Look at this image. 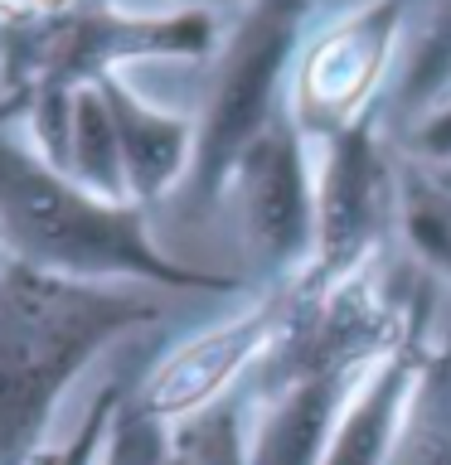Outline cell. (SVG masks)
<instances>
[{
  "label": "cell",
  "instance_id": "1",
  "mask_svg": "<svg viewBox=\"0 0 451 465\" xmlns=\"http://www.w3.org/2000/svg\"><path fill=\"white\" fill-rule=\"evenodd\" d=\"M189 296L0 262V465H29L58 436L68 388Z\"/></svg>",
  "mask_w": 451,
  "mask_h": 465
},
{
  "label": "cell",
  "instance_id": "2",
  "mask_svg": "<svg viewBox=\"0 0 451 465\" xmlns=\"http://www.w3.org/2000/svg\"><path fill=\"white\" fill-rule=\"evenodd\" d=\"M0 252L78 282L155 286L199 301L257 296L238 272L175 257L155 238V213L83 189L10 131H0Z\"/></svg>",
  "mask_w": 451,
  "mask_h": 465
},
{
  "label": "cell",
  "instance_id": "3",
  "mask_svg": "<svg viewBox=\"0 0 451 465\" xmlns=\"http://www.w3.org/2000/svg\"><path fill=\"white\" fill-rule=\"evenodd\" d=\"M224 20L209 10L136 15L116 0H73L54 15L0 25V112L20 116L39 97H68L131 64L214 58Z\"/></svg>",
  "mask_w": 451,
  "mask_h": 465
},
{
  "label": "cell",
  "instance_id": "4",
  "mask_svg": "<svg viewBox=\"0 0 451 465\" xmlns=\"http://www.w3.org/2000/svg\"><path fill=\"white\" fill-rule=\"evenodd\" d=\"M316 15L301 0H253L243 15H233L218 35L209 58V83H204L195 112V160L180 189V209L189 218L218 213L224 184L243 151L286 112L291 68L306 44V29Z\"/></svg>",
  "mask_w": 451,
  "mask_h": 465
},
{
  "label": "cell",
  "instance_id": "5",
  "mask_svg": "<svg viewBox=\"0 0 451 465\" xmlns=\"http://www.w3.org/2000/svg\"><path fill=\"white\" fill-rule=\"evenodd\" d=\"M218 209L233 218L238 276L257 291L296 286L316 267V141L291 107L243 151Z\"/></svg>",
  "mask_w": 451,
  "mask_h": 465
},
{
  "label": "cell",
  "instance_id": "6",
  "mask_svg": "<svg viewBox=\"0 0 451 465\" xmlns=\"http://www.w3.org/2000/svg\"><path fill=\"white\" fill-rule=\"evenodd\" d=\"M407 160L384 112L316 141V267L306 276L340 282L398 247Z\"/></svg>",
  "mask_w": 451,
  "mask_h": 465
},
{
  "label": "cell",
  "instance_id": "7",
  "mask_svg": "<svg viewBox=\"0 0 451 465\" xmlns=\"http://www.w3.org/2000/svg\"><path fill=\"white\" fill-rule=\"evenodd\" d=\"M403 20L407 0H369L306 29L286 107L311 141L384 112L403 49Z\"/></svg>",
  "mask_w": 451,
  "mask_h": 465
},
{
  "label": "cell",
  "instance_id": "8",
  "mask_svg": "<svg viewBox=\"0 0 451 465\" xmlns=\"http://www.w3.org/2000/svg\"><path fill=\"white\" fill-rule=\"evenodd\" d=\"M97 87L112 107L116 141H122L126 199L145 213L175 203L189 180V160H195V116H175L155 107L141 87L126 83V73H112Z\"/></svg>",
  "mask_w": 451,
  "mask_h": 465
},
{
  "label": "cell",
  "instance_id": "9",
  "mask_svg": "<svg viewBox=\"0 0 451 465\" xmlns=\"http://www.w3.org/2000/svg\"><path fill=\"white\" fill-rule=\"evenodd\" d=\"M436 311H442V305H436ZM427 330H422L417 340H407L403 349H393L384 363H374V369L364 373V383L355 388V398L345 402L340 421H335L320 465H388L393 441H398V427H403L407 392H413V373H417V354H422Z\"/></svg>",
  "mask_w": 451,
  "mask_h": 465
},
{
  "label": "cell",
  "instance_id": "10",
  "mask_svg": "<svg viewBox=\"0 0 451 465\" xmlns=\"http://www.w3.org/2000/svg\"><path fill=\"white\" fill-rule=\"evenodd\" d=\"M388 465H451V291L417 354L413 392Z\"/></svg>",
  "mask_w": 451,
  "mask_h": 465
},
{
  "label": "cell",
  "instance_id": "11",
  "mask_svg": "<svg viewBox=\"0 0 451 465\" xmlns=\"http://www.w3.org/2000/svg\"><path fill=\"white\" fill-rule=\"evenodd\" d=\"M451 97V0H407L403 49L384 102V122L403 131Z\"/></svg>",
  "mask_w": 451,
  "mask_h": 465
},
{
  "label": "cell",
  "instance_id": "12",
  "mask_svg": "<svg viewBox=\"0 0 451 465\" xmlns=\"http://www.w3.org/2000/svg\"><path fill=\"white\" fill-rule=\"evenodd\" d=\"M64 174H73L83 189H93L102 199L131 203L126 199V170H122V141H116L112 107L102 97V87H78L68 112V145H64Z\"/></svg>",
  "mask_w": 451,
  "mask_h": 465
},
{
  "label": "cell",
  "instance_id": "13",
  "mask_svg": "<svg viewBox=\"0 0 451 465\" xmlns=\"http://www.w3.org/2000/svg\"><path fill=\"white\" fill-rule=\"evenodd\" d=\"M165 465H253L247 460V407L243 392H228L199 412L170 421Z\"/></svg>",
  "mask_w": 451,
  "mask_h": 465
},
{
  "label": "cell",
  "instance_id": "14",
  "mask_svg": "<svg viewBox=\"0 0 451 465\" xmlns=\"http://www.w3.org/2000/svg\"><path fill=\"white\" fill-rule=\"evenodd\" d=\"M170 450V421L155 417L151 407L136 398V373L122 392L107 427V441L97 450V465H165Z\"/></svg>",
  "mask_w": 451,
  "mask_h": 465
},
{
  "label": "cell",
  "instance_id": "15",
  "mask_svg": "<svg viewBox=\"0 0 451 465\" xmlns=\"http://www.w3.org/2000/svg\"><path fill=\"white\" fill-rule=\"evenodd\" d=\"M126 383H131V373L107 378V383L93 392V402L83 407V417L73 421L68 431H58L29 465H97V450H102V441H107L112 412H116V402H122Z\"/></svg>",
  "mask_w": 451,
  "mask_h": 465
},
{
  "label": "cell",
  "instance_id": "16",
  "mask_svg": "<svg viewBox=\"0 0 451 465\" xmlns=\"http://www.w3.org/2000/svg\"><path fill=\"white\" fill-rule=\"evenodd\" d=\"M403 155L413 165H451V97L403 131Z\"/></svg>",
  "mask_w": 451,
  "mask_h": 465
},
{
  "label": "cell",
  "instance_id": "17",
  "mask_svg": "<svg viewBox=\"0 0 451 465\" xmlns=\"http://www.w3.org/2000/svg\"><path fill=\"white\" fill-rule=\"evenodd\" d=\"M413 165V160H407ZM413 174H417V184L427 189V199L436 203V213L451 223V165H413Z\"/></svg>",
  "mask_w": 451,
  "mask_h": 465
},
{
  "label": "cell",
  "instance_id": "18",
  "mask_svg": "<svg viewBox=\"0 0 451 465\" xmlns=\"http://www.w3.org/2000/svg\"><path fill=\"white\" fill-rule=\"evenodd\" d=\"M306 10L316 15V20H326V15H340V10H355V5H369V0H301Z\"/></svg>",
  "mask_w": 451,
  "mask_h": 465
},
{
  "label": "cell",
  "instance_id": "19",
  "mask_svg": "<svg viewBox=\"0 0 451 465\" xmlns=\"http://www.w3.org/2000/svg\"><path fill=\"white\" fill-rule=\"evenodd\" d=\"M199 5H204V10H209V15H218V20H224V25H228V20H233V15H243L247 5H253V0H199Z\"/></svg>",
  "mask_w": 451,
  "mask_h": 465
},
{
  "label": "cell",
  "instance_id": "20",
  "mask_svg": "<svg viewBox=\"0 0 451 465\" xmlns=\"http://www.w3.org/2000/svg\"><path fill=\"white\" fill-rule=\"evenodd\" d=\"M0 262H5V252H0Z\"/></svg>",
  "mask_w": 451,
  "mask_h": 465
}]
</instances>
